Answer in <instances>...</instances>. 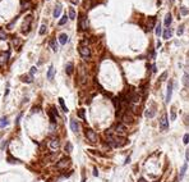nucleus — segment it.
Listing matches in <instances>:
<instances>
[{
    "mask_svg": "<svg viewBox=\"0 0 189 182\" xmlns=\"http://www.w3.org/2000/svg\"><path fill=\"white\" fill-rule=\"evenodd\" d=\"M106 136H107V142L114 147H121V146H124V145L128 144V140L125 139V137L114 136V135H111V133H106Z\"/></svg>",
    "mask_w": 189,
    "mask_h": 182,
    "instance_id": "1",
    "label": "nucleus"
},
{
    "mask_svg": "<svg viewBox=\"0 0 189 182\" xmlns=\"http://www.w3.org/2000/svg\"><path fill=\"white\" fill-rule=\"evenodd\" d=\"M88 27V22H87V18L83 16V14H81L79 16V21H78V28L79 31H84V29H87Z\"/></svg>",
    "mask_w": 189,
    "mask_h": 182,
    "instance_id": "2",
    "label": "nucleus"
},
{
    "mask_svg": "<svg viewBox=\"0 0 189 182\" xmlns=\"http://www.w3.org/2000/svg\"><path fill=\"white\" fill-rule=\"evenodd\" d=\"M84 133H86V137L91 141V142H96V141H97V135H96V132L93 131V129H91V128H86Z\"/></svg>",
    "mask_w": 189,
    "mask_h": 182,
    "instance_id": "3",
    "label": "nucleus"
},
{
    "mask_svg": "<svg viewBox=\"0 0 189 182\" xmlns=\"http://www.w3.org/2000/svg\"><path fill=\"white\" fill-rule=\"evenodd\" d=\"M69 164H70V159L65 157V158H61L60 160L56 163V168H58V169H64V168H66Z\"/></svg>",
    "mask_w": 189,
    "mask_h": 182,
    "instance_id": "4",
    "label": "nucleus"
},
{
    "mask_svg": "<svg viewBox=\"0 0 189 182\" xmlns=\"http://www.w3.org/2000/svg\"><path fill=\"white\" fill-rule=\"evenodd\" d=\"M160 128H161V131H166L169 128V121H167V116L166 114H162L160 118Z\"/></svg>",
    "mask_w": 189,
    "mask_h": 182,
    "instance_id": "5",
    "label": "nucleus"
},
{
    "mask_svg": "<svg viewBox=\"0 0 189 182\" xmlns=\"http://www.w3.org/2000/svg\"><path fill=\"white\" fill-rule=\"evenodd\" d=\"M31 21H32V17L31 16H28V17H26V21H24V23L23 26H22V32L24 33H28L29 31V26H31Z\"/></svg>",
    "mask_w": 189,
    "mask_h": 182,
    "instance_id": "6",
    "label": "nucleus"
},
{
    "mask_svg": "<svg viewBox=\"0 0 189 182\" xmlns=\"http://www.w3.org/2000/svg\"><path fill=\"white\" fill-rule=\"evenodd\" d=\"M79 54L82 55L83 58L88 59V58L91 57V50H90V47H88V46H79Z\"/></svg>",
    "mask_w": 189,
    "mask_h": 182,
    "instance_id": "7",
    "label": "nucleus"
},
{
    "mask_svg": "<svg viewBox=\"0 0 189 182\" xmlns=\"http://www.w3.org/2000/svg\"><path fill=\"white\" fill-rule=\"evenodd\" d=\"M171 94H173V82L170 81L167 86V92H166V103H169L171 100Z\"/></svg>",
    "mask_w": 189,
    "mask_h": 182,
    "instance_id": "8",
    "label": "nucleus"
},
{
    "mask_svg": "<svg viewBox=\"0 0 189 182\" xmlns=\"http://www.w3.org/2000/svg\"><path fill=\"white\" fill-rule=\"evenodd\" d=\"M49 145L53 150H56V149H59V146H60V141H59V139H53L50 141Z\"/></svg>",
    "mask_w": 189,
    "mask_h": 182,
    "instance_id": "9",
    "label": "nucleus"
},
{
    "mask_svg": "<svg viewBox=\"0 0 189 182\" xmlns=\"http://www.w3.org/2000/svg\"><path fill=\"white\" fill-rule=\"evenodd\" d=\"M70 129H72L73 132H78V129H79V124H78V122H77L76 119H70Z\"/></svg>",
    "mask_w": 189,
    "mask_h": 182,
    "instance_id": "10",
    "label": "nucleus"
},
{
    "mask_svg": "<svg viewBox=\"0 0 189 182\" xmlns=\"http://www.w3.org/2000/svg\"><path fill=\"white\" fill-rule=\"evenodd\" d=\"M66 41H68V35H66V33H60V35H59V42H60L61 45H65Z\"/></svg>",
    "mask_w": 189,
    "mask_h": 182,
    "instance_id": "11",
    "label": "nucleus"
},
{
    "mask_svg": "<svg viewBox=\"0 0 189 182\" xmlns=\"http://www.w3.org/2000/svg\"><path fill=\"white\" fill-rule=\"evenodd\" d=\"M125 126L123 124V123H118L116 126H115V131L118 132V133H124L125 132Z\"/></svg>",
    "mask_w": 189,
    "mask_h": 182,
    "instance_id": "12",
    "label": "nucleus"
},
{
    "mask_svg": "<svg viewBox=\"0 0 189 182\" xmlns=\"http://www.w3.org/2000/svg\"><path fill=\"white\" fill-rule=\"evenodd\" d=\"M21 80L23 81L24 83H31V82H33V77L29 75V76H27V75H23L21 77Z\"/></svg>",
    "mask_w": 189,
    "mask_h": 182,
    "instance_id": "13",
    "label": "nucleus"
},
{
    "mask_svg": "<svg viewBox=\"0 0 189 182\" xmlns=\"http://www.w3.org/2000/svg\"><path fill=\"white\" fill-rule=\"evenodd\" d=\"M155 22H156V19H155V17H150V18H148V23H147L148 31H150V29H152V28L155 27Z\"/></svg>",
    "mask_w": 189,
    "mask_h": 182,
    "instance_id": "14",
    "label": "nucleus"
},
{
    "mask_svg": "<svg viewBox=\"0 0 189 182\" xmlns=\"http://www.w3.org/2000/svg\"><path fill=\"white\" fill-rule=\"evenodd\" d=\"M73 69H74L73 63H68V64L65 65V72H66V75H68V76H70L73 73Z\"/></svg>",
    "mask_w": 189,
    "mask_h": 182,
    "instance_id": "15",
    "label": "nucleus"
},
{
    "mask_svg": "<svg viewBox=\"0 0 189 182\" xmlns=\"http://www.w3.org/2000/svg\"><path fill=\"white\" fill-rule=\"evenodd\" d=\"M54 76H55V69H54V67L51 65L49 68V70H47V80H53Z\"/></svg>",
    "mask_w": 189,
    "mask_h": 182,
    "instance_id": "16",
    "label": "nucleus"
},
{
    "mask_svg": "<svg viewBox=\"0 0 189 182\" xmlns=\"http://www.w3.org/2000/svg\"><path fill=\"white\" fill-rule=\"evenodd\" d=\"M171 21H173V18H171V14L170 13H167L165 16V21H164V23H165V26L166 27H169L170 24H171Z\"/></svg>",
    "mask_w": 189,
    "mask_h": 182,
    "instance_id": "17",
    "label": "nucleus"
},
{
    "mask_svg": "<svg viewBox=\"0 0 189 182\" xmlns=\"http://www.w3.org/2000/svg\"><path fill=\"white\" fill-rule=\"evenodd\" d=\"M6 162L10 163V164H17V163H21L19 159H17V158H13L12 155H8V158H6Z\"/></svg>",
    "mask_w": 189,
    "mask_h": 182,
    "instance_id": "18",
    "label": "nucleus"
},
{
    "mask_svg": "<svg viewBox=\"0 0 189 182\" xmlns=\"http://www.w3.org/2000/svg\"><path fill=\"white\" fill-rule=\"evenodd\" d=\"M171 36H173V29L171 28H166L165 32H164V39L169 40V39H171Z\"/></svg>",
    "mask_w": 189,
    "mask_h": 182,
    "instance_id": "19",
    "label": "nucleus"
},
{
    "mask_svg": "<svg viewBox=\"0 0 189 182\" xmlns=\"http://www.w3.org/2000/svg\"><path fill=\"white\" fill-rule=\"evenodd\" d=\"M129 100H130L132 103H138V100H139L138 94H135V92H132V94L129 95Z\"/></svg>",
    "mask_w": 189,
    "mask_h": 182,
    "instance_id": "20",
    "label": "nucleus"
},
{
    "mask_svg": "<svg viewBox=\"0 0 189 182\" xmlns=\"http://www.w3.org/2000/svg\"><path fill=\"white\" fill-rule=\"evenodd\" d=\"M8 124H9V121H8V118L6 117H3L1 119H0V128H4Z\"/></svg>",
    "mask_w": 189,
    "mask_h": 182,
    "instance_id": "21",
    "label": "nucleus"
},
{
    "mask_svg": "<svg viewBox=\"0 0 189 182\" xmlns=\"http://www.w3.org/2000/svg\"><path fill=\"white\" fill-rule=\"evenodd\" d=\"M59 104H60L63 112H64V113H68V108H66L65 103H64V99H63V98H59Z\"/></svg>",
    "mask_w": 189,
    "mask_h": 182,
    "instance_id": "22",
    "label": "nucleus"
},
{
    "mask_svg": "<svg viewBox=\"0 0 189 182\" xmlns=\"http://www.w3.org/2000/svg\"><path fill=\"white\" fill-rule=\"evenodd\" d=\"M50 47L54 51H58V42H56V40H55V39H51L50 40Z\"/></svg>",
    "mask_w": 189,
    "mask_h": 182,
    "instance_id": "23",
    "label": "nucleus"
},
{
    "mask_svg": "<svg viewBox=\"0 0 189 182\" xmlns=\"http://www.w3.org/2000/svg\"><path fill=\"white\" fill-rule=\"evenodd\" d=\"M79 73H81V83H86V73H84V68L81 67Z\"/></svg>",
    "mask_w": 189,
    "mask_h": 182,
    "instance_id": "24",
    "label": "nucleus"
},
{
    "mask_svg": "<svg viewBox=\"0 0 189 182\" xmlns=\"http://www.w3.org/2000/svg\"><path fill=\"white\" fill-rule=\"evenodd\" d=\"M60 13H61V6L58 5L56 8H55V10H54V14H53V16H54L55 18H58L59 16H60Z\"/></svg>",
    "mask_w": 189,
    "mask_h": 182,
    "instance_id": "25",
    "label": "nucleus"
},
{
    "mask_svg": "<svg viewBox=\"0 0 189 182\" xmlns=\"http://www.w3.org/2000/svg\"><path fill=\"white\" fill-rule=\"evenodd\" d=\"M49 117H50V122H51V123H53V124L56 123V116H55V114L51 112V110L49 112Z\"/></svg>",
    "mask_w": 189,
    "mask_h": 182,
    "instance_id": "26",
    "label": "nucleus"
},
{
    "mask_svg": "<svg viewBox=\"0 0 189 182\" xmlns=\"http://www.w3.org/2000/svg\"><path fill=\"white\" fill-rule=\"evenodd\" d=\"M155 28H156V29H155V33H156V36H161V35H162V29H161L160 23H158Z\"/></svg>",
    "mask_w": 189,
    "mask_h": 182,
    "instance_id": "27",
    "label": "nucleus"
},
{
    "mask_svg": "<svg viewBox=\"0 0 189 182\" xmlns=\"http://www.w3.org/2000/svg\"><path fill=\"white\" fill-rule=\"evenodd\" d=\"M8 36H6V32L3 28H0V40H6Z\"/></svg>",
    "mask_w": 189,
    "mask_h": 182,
    "instance_id": "28",
    "label": "nucleus"
},
{
    "mask_svg": "<svg viewBox=\"0 0 189 182\" xmlns=\"http://www.w3.org/2000/svg\"><path fill=\"white\" fill-rule=\"evenodd\" d=\"M69 18L70 19L76 18V10H74V8H69Z\"/></svg>",
    "mask_w": 189,
    "mask_h": 182,
    "instance_id": "29",
    "label": "nucleus"
},
{
    "mask_svg": "<svg viewBox=\"0 0 189 182\" xmlns=\"http://www.w3.org/2000/svg\"><path fill=\"white\" fill-rule=\"evenodd\" d=\"M185 170H187V163H184L183 167H181V169H180V178H183V177H184Z\"/></svg>",
    "mask_w": 189,
    "mask_h": 182,
    "instance_id": "30",
    "label": "nucleus"
},
{
    "mask_svg": "<svg viewBox=\"0 0 189 182\" xmlns=\"http://www.w3.org/2000/svg\"><path fill=\"white\" fill-rule=\"evenodd\" d=\"M155 116V110L153 109H147V112H146V117L148 118H152Z\"/></svg>",
    "mask_w": 189,
    "mask_h": 182,
    "instance_id": "31",
    "label": "nucleus"
},
{
    "mask_svg": "<svg viewBox=\"0 0 189 182\" xmlns=\"http://www.w3.org/2000/svg\"><path fill=\"white\" fill-rule=\"evenodd\" d=\"M68 18H69L68 16H63V17H61V19L59 21V26H63V24H65V23H66V21H68Z\"/></svg>",
    "mask_w": 189,
    "mask_h": 182,
    "instance_id": "32",
    "label": "nucleus"
},
{
    "mask_svg": "<svg viewBox=\"0 0 189 182\" xmlns=\"http://www.w3.org/2000/svg\"><path fill=\"white\" fill-rule=\"evenodd\" d=\"M183 82H184V85H185V86H189V75H188V73H185V75H184Z\"/></svg>",
    "mask_w": 189,
    "mask_h": 182,
    "instance_id": "33",
    "label": "nucleus"
},
{
    "mask_svg": "<svg viewBox=\"0 0 189 182\" xmlns=\"http://www.w3.org/2000/svg\"><path fill=\"white\" fill-rule=\"evenodd\" d=\"M72 150H73L72 144H70V142H66V145H65V151H66V153H70Z\"/></svg>",
    "mask_w": 189,
    "mask_h": 182,
    "instance_id": "34",
    "label": "nucleus"
},
{
    "mask_svg": "<svg viewBox=\"0 0 189 182\" xmlns=\"http://www.w3.org/2000/svg\"><path fill=\"white\" fill-rule=\"evenodd\" d=\"M78 117L82 118L83 121L86 119V116H84V109H79V110H78Z\"/></svg>",
    "mask_w": 189,
    "mask_h": 182,
    "instance_id": "35",
    "label": "nucleus"
},
{
    "mask_svg": "<svg viewBox=\"0 0 189 182\" xmlns=\"http://www.w3.org/2000/svg\"><path fill=\"white\" fill-rule=\"evenodd\" d=\"M183 142H184L185 145L189 144V133H185V135H184V137H183Z\"/></svg>",
    "mask_w": 189,
    "mask_h": 182,
    "instance_id": "36",
    "label": "nucleus"
},
{
    "mask_svg": "<svg viewBox=\"0 0 189 182\" xmlns=\"http://www.w3.org/2000/svg\"><path fill=\"white\" fill-rule=\"evenodd\" d=\"M46 33V24H42L40 28V35H45Z\"/></svg>",
    "mask_w": 189,
    "mask_h": 182,
    "instance_id": "37",
    "label": "nucleus"
},
{
    "mask_svg": "<svg viewBox=\"0 0 189 182\" xmlns=\"http://www.w3.org/2000/svg\"><path fill=\"white\" fill-rule=\"evenodd\" d=\"M166 76H167V72H164V73H162V75H161V77H160V82H162V81H165Z\"/></svg>",
    "mask_w": 189,
    "mask_h": 182,
    "instance_id": "38",
    "label": "nucleus"
},
{
    "mask_svg": "<svg viewBox=\"0 0 189 182\" xmlns=\"http://www.w3.org/2000/svg\"><path fill=\"white\" fill-rule=\"evenodd\" d=\"M183 32H184V26H180L178 28V35H183Z\"/></svg>",
    "mask_w": 189,
    "mask_h": 182,
    "instance_id": "39",
    "label": "nucleus"
},
{
    "mask_svg": "<svg viewBox=\"0 0 189 182\" xmlns=\"http://www.w3.org/2000/svg\"><path fill=\"white\" fill-rule=\"evenodd\" d=\"M175 118H176V113H175V109H173L171 110V121H175Z\"/></svg>",
    "mask_w": 189,
    "mask_h": 182,
    "instance_id": "40",
    "label": "nucleus"
},
{
    "mask_svg": "<svg viewBox=\"0 0 189 182\" xmlns=\"http://www.w3.org/2000/svg\"><path fill=\"white\" fill-rule=\"evenodd\" d=\"M36 70H37V69H36V67H32V68H31V72H29V75H31V76H32V75H35V73H36Z\"/></svg>",
    "mask_w": 189,
    "mask_h": 182,
    "instance_id": "41",
    "label": "nucleus"
},
{
    "mask_svg": "<svg viewBox=\"0 0 189 182\" xmlns=\"http://www.w3.org/2000/svg\"><path fill=\"white\" fill-rule=\"evenodd\" d=\"M21 118H22V113H21V114H18V117H17V121H16V124H19V121H21Z\"/></svg>",
    "mask_w": 189,
    "mask_h": 182,
    "instance_id": "42",
    "label": "nucleus"
},
{
    "mask_svg": "<svg viewBox=\"0 0 189 182\" xmlns=\"http://www.w3.org/2000/svg\"><path fill=\"white\" fill-rule=\"evenodd\" d=\"M6 144H8V141H4V142H3V145L0 146V150H3V149H4V147L6 146Z\"/></svg>",
    "mask_w": 189,
    "mask_h": 182,
    "instance_id": "43",
    "label": "nucleus"
},
{
    "mask_svg": "<svg viewBox=\"0 0 189 182\" xmlns=\"http://www.w3.org/2000/svg\"><path fill=\"white\" fill-rule=\"evenodd\" d=\"M181 14H188V10L185 8H181Z\"/></svg>",
    "mask_w": 189,
    "mask_h": 182,
    "instance_id": "44",
    "label": "nucleus"
},
{
    "mask_svg": "<svg viewBox=\"0 0 189 182\" xmlns=\"http://www.w3.org/2000/svg\"><path fill=\"white\" fill-rule=\"evenodd\" d=\"M93 176L97 177L98 176V172H97V168H93Z\"/></svg>",
    "mask_w": 189,
    "mask_h": 182,
    "instance_id": "45",
    "label": "nucleus"
},
{
    "mask_svg": "<svg viewBox=\"0 0 189 182\" xmlns=\"http://www.w3.org/2000/svg\"><path fill=\"white\" fill-rule=\"evenodd\" d=\"M138 182H147V181H146V178H143V177H140V178H139V180H138Z\"/></svg>",
    "mask_w": 189,
    "mask_h": 182,
    "instance_id": "46",
    "label": "nucleus"
},
{
    "mask_svg": "<svg viewBox=\"0 0 189 182\" xmlns=\"http://www.w3.org/2000/svg\"><path fill=\"white\" fill-rule=\"evenodd\" d=\"M38 109H40L38 106H35V108H33V109H32V112H38Z\"/></svg>",
    "mask_w": 189,
    "mask_h": 182,
    "instance_id": "47",
    "label": "nucleus"
},
{
    "mask_svg": "<svg viewBox=\"0 0 189 182\" xmlns=\"http://www.w3.org/2000/svg\"><path fill=\"white\" fill-rule=\"evenodd\" d=\"M129 162H130V158H129V157H128L127 159H125V162H124V163H125V164H128V163H129Z\"/></svg>",
    "mask_w": 189,
    "mask_h": 182,
    "instance_id": "48",
    "label": "nucleus"
},
{
    "mask_svg": "<svg viewBox=\"0 0 189 182\" xmlns=\"http://www.w3.org/2000/svg\"><path fill=\"white\" fill-rule=\"evenodd\" d=\"M152 70H153V72H156V65H155V64L152 65Z\"/></svg>",
    "mask_w": 189,
    "mask_h": 182,
    "instance_id": "49",
    "label": "nucleus"
},
{
    "mask_svg": "<svg viewBox=\"0 0 189 182\" xmlns=\"http://www.w3.org/2000/svg\"><path fill=\"white\" fill-rule=\"evenodd\" d=\"M161 1H162V0H158V3H161Z\"/></svg>",
    "mask_w": 189,
    "mask_h": 182,
    "instance_id": "50",
    "label": "nucleus"
},
{
    "mask_svg": "<svg viewBox=\"0 0 189 182\" xmlns=\"http://www.w3.org/2000/svg\"><path fill=\"white\" fill-rule=\"evenodd\" d=\"M155 182H160V181H155Z\"/></svg>",
    "mask_w": 189,
    "mask_h": 182,
    "instance_id": "51",
    "label": "nucleus"
}]
</instances>
